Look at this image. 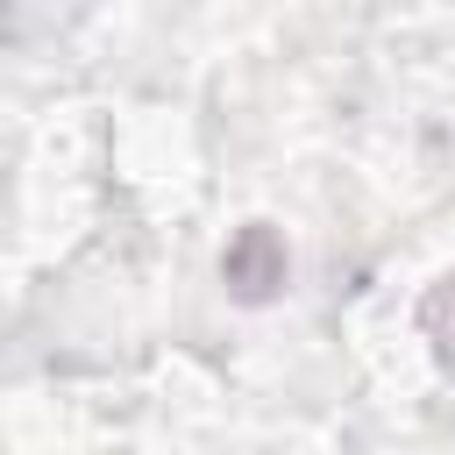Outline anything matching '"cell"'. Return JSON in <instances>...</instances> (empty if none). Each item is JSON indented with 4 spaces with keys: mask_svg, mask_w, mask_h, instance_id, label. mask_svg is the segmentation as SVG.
Listing matches in <instances>:
<instances>
[{
    "mask_svg": "<svg viewBox=\"0 0 455 455\" xmlns=\"http://www.w3.org/2000/svg\"><path fill=\"white\" fill-rule=\"evenodd\" d=\"M228 284L242 299H270L284 284V242L270 228H242V242L228 249Z\"/></svg>",
    "mask_w": 455,
    "mask_h": 455,
    "instance_id": "6da1fadb",
    "label": "cell"
},
{
    "mask_svg": "<svg viewBox=\"0 0 455 455\" xmlns=\"http://www.w3.org/2000/svg\"><path fill=\"white\" fill-rule=\"evenodd\" d=\"M427 327H434L441 341H455V277H448V284L427 299Z\"/></svg>",
    "mask_w": 455,
    "mask_h": 455,
    "instance_id": "7a4b0ae2",
    "label": "cell"
}]
</instances>
